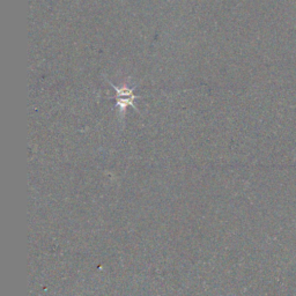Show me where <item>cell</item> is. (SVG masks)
Returning a JSON list of instances; mask_svg holds the SVG:
<instances>
[{
	"mask_svg": "<svg viewBox=\"0 0 296 296\" xmlns=\"http://www.w3.org/2000/svg\"><path fill=\"white\" fill-rule=\"evenodd\" d=\"M113 88L116 89L117 92V106H118L122 110H125V108L127 107H133V101L137 99V96L133 94V90L131 88H127V87H117L115 85H112Z\"/></svg>",
	"mask_w": 296,
	"mask_h": 296,
	"instance_id": "cell-1",
	"label": "cell"
}]
</instances>
